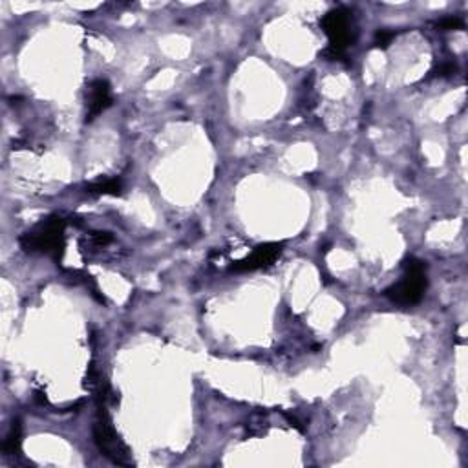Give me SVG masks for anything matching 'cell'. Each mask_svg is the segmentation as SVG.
Wrapping results in <instances>:
<instances>
[{
    "mask_svg": "<svg viewBox=\"0 0 468 468\" xmlns=\"http://www.w3.org/2000/svg\"><path fill=\"white\" fill-rule=\"evenodd\" d=\"M426 286V264L423 260L410 256L405 260V274L400 278V282L388 287L384 296L390 298L393 304L415 305L423 301Z\"/></svg>",
    "mask_w": 468,
    "mask_h": 468,
    "instance_id": "6da1fadb",
    "label": "cell"
},
{
    "mask_svg": "<svg viewBox=\"0 0 468 468\" xmlns=\"http://www.w3.org/2000/svg\"><path fill=\"white\" fill-rule=\"evenodd\" d=\"M66 222L59 216L48 218L46 222L39 223L33 231L26 232L20 236V247L27 253H48L53 255V258L59 262L66 246V236H64Z\"/></svg>",
    "mask_w": 468,
    "mask_h": 468,
    "instance_id": "7a4b0ae2",
    "label": "cell"
},
{
    "mask_svg": "<svg viewBox=\"0 0 468 468\" xmlns=\"http://www.w3.org/2000/svg\"><path fill=\"white\" fill-rule=\"evenodd\" d=\"M320 27L329 39V46L324 50L327 61H342L346 57V48L353 44L355 35L351 30V15L348 9L336 8L327 11L320 18Z\"/></svg>",
    "mask_w": 468,
    "mask_h": 468,
    "instance_id": "3957f363",
    "label": "cell"
},
{
    "mask_svg": "<svg viewBox=\"0 0 468 468\" xmlns=\"http://www.w3.org/2000/svg\"><path fill=\"white\" fill-rule=\"evenodd\" d=\"M94 439L96 445L103 455H106L112 463L123 464V467H130L132 464V457L128 452L127 445L121 441V437L115 434L112 421H110L108 414H106L105 403L103 406L99 405V419H97L96 426H94Z\"/></svg>",
    "mask_w": 468,
    "mask_h": 468,
    "instance_id": "277c9868",
    "label": "cell"
},
{
    "mask_svg": "<svg viewBox=\"0 0 468 468\" xmlns=\"http://www.w3.org/2000/svg\"><path fill=\"white\" fill-rule=\"evenodd\" d=\"M284 251V241H271V244H262V246L255 247V251L251 253L247 258L238 260L231 265V271L234 273H249V271H258V269L269 267L274 264V260L282 255Z\"/></svg>",
    "mask_w": 468,
    "mask_h": 468,
    "instance_id": "5b68a950",
    "label": "cell"
},
{
    "mask_svg": "<svg viewBox=\"0 0 468 468\" xmlns=\"http://www.w3.org/2000/svg\"><path fill=\"white\" fill-rule=\"evenodd\" d=\"M112 105V91L110 84L105 79H96L88 88V112L87 121L96 119L97 115L103 114L108 106Z\"/></svg>",
    "mask_w": 468,
    "mask_h": 468,
    "instance_id": "8992f818",
    "label": "cell"
},
{
    "mask_svg": "<svg viewBox=\"0 0 468 468\" xmlns=\"http://www.w3.org/2000/svg\"><path fill=\"white\" fill-rule=\"evenodd\" d=\"M20 445H23V426H20V421H13L11 424V430L6 436L4 445H2V450L6 455H13L20 452Z\"/></svg>",
    "mask_w": 468,
    "mask_h": 468,
    "instance_id": "52a82bcc",
    "label": "cell"
},
{
    "mask_svg": "<svg viewBox=\"0 0 468 468\" xmlns=\"http://www.w3.org/2000/svg\"><path fill=\"white\" fill-rule=\"evenodd\" d=\"M87 191L91 194H112L119 196L123 191V182L121 179H99L96 183H90L87 186Z\"/></svg>",
    "mask_w": 468,
    "mask_h": 468,
    "instance_id": "ba28073f",
    "label": "cell"
},
{
    "mask_svg": "<svg viewBox=\"0 0 468 468\" xmlns=\"http://www.w3.org/2000/svg\"><path fill=\"white\" fill-rule=\"evenodd\" d=\"M464 23L461 20L460 17H448V18H443V20H439L437 23V27L439 30H443V32H454V30H463Z\"/></svg>",
    "mask_w": 468,
    "mask_h": 468,
    "instance_id": "9c48e42d",
    "label": "cell"
},
{
    "mask_svg": "<svg viewBox=\"0 0 468 468\" xmlns=\"http://www.w3.org/2000/svg\"><path fill=\"white\" fill-rule=\"evenodd\" d=\"M396 35L397 33L393 32V30H379V32L375 33V46H377V48H386V46L396 39Z\"/></svg>",
    "mask_w": 468,
    "mask_h": 468,
    "instance_id": "30bf717a",
    "label": "cell"
},
{
    "mask_svg": "<svg viewBox=\"0 0 468 468\" xmlns=\"http://www.w3.org/2000/svg\"><path fill=\"white\" fill-rule=\"evenodd\" d=\"M452 73H455V64L445 63V64H441L436 72H434V75H437V77H448V75H452Z\"/></svg>",
    "mask_w": 468,
    "mask_h": 468,
    "instance_id": "8fae6325",
    "label": "cell"
},
{
    "mask_svg": "<svg viewBox=\"0 0 468 468\" xmlns=\"http://www.w3.org/2000/svg\"><path fill=\"white\" fill-rule=\"evenodd\" d=\"M94 240H96L97 246H106V244L112 241V236H110L108 232H97V234H94Z\"/></svg>",
    "mask_w": 468,
    "mask_h": 468,
    "instance_id": "7c38bea8",
    "label": "cell"
}]
</instances>
